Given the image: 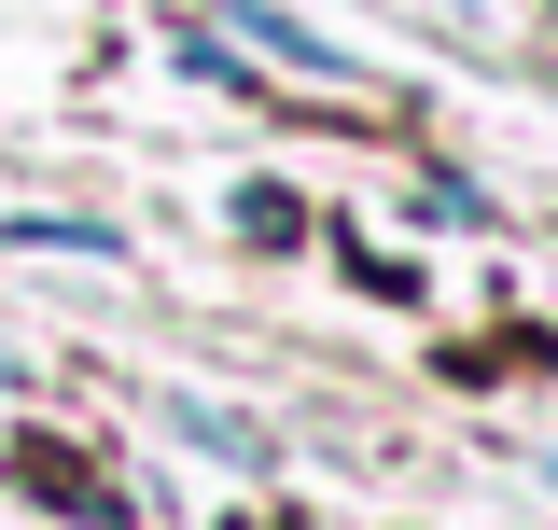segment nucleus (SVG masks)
Segmentation results:
<instances>
[{
	"instance_id": "obj_5",
	"label": "nucleus",
	"mask_w": 558,
	"mask_h": 530,
	"mask_svg": "<svg viewBox=\"0 0 558 530\" xmlns=\"http://www.w3.org/2000/svg\"><path fill=\"white\" fill-rule=\"evenodd\" d=\"M545 489H558V461H545Z\"/></svg>"
},
{
	"instance_id": "obj_2",
	"label": "nucleus",
	"mask_w": 558,
	"mask_h": 530,
	"mask_svg": "<svg viewBox=\"0 0 558 530\" xmlns=\"http://www.w3.org/2000/svg\"><path fill=\"white\" fill-rule=\"evenodd\" d=\"M182 433H196L209 461H252V419H223V405H182Z\"/></svg>"
},
{
	"instance_id": "obj_4",
	"label": "nucleus",
	"mask_w": 558,
	"mask_h": 530,
	"mask_svg": "<svg viewBox=\"0 0 558 530\" xmlns=\"http://www.w3.org/2000/svg\"><path fill=\"white\" fill-rule=\"evenodd\" d=\"M433 14H461V0H433Z\"/></svg>"
},
{
	"instance_id": "obj_1",
	"label": "nucleus",
	"mask_w": 558,
	"mask_h": 530,
	"mask_svg": "<svg viewBox=\"0 0 558 530\" xmlns=\"http://www.w3.org/2000/svg\"><path fill=\"white\" fill-rule=\"evenodd\" d=\"M238 28H252V43H266V57H293V70H322V84H336V43H322V28H307V14H279V0H238Z\"/></svg>"
},
{
	"instance_id": "obj_3",
	"label": "nucleus",
	"mask_w": 558,
	"mask_h": 530,
	"mask_svg": "<svg viewBox=\"0 0 558 530\" xmlns=\"http://www.w3.org/2000/svg\"><path fill=\"white\" fill-rule=\"evenodd\" d=\"M238 224H252V238L279 252V238H293V196H279V182H238Z\"/></svg>"
}]
</instances>
